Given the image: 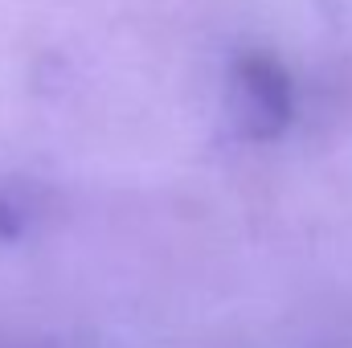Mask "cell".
I'll return each mask as SVG.
<instances>
[{
    "label": "cell",
    "mask_w": 352,
    "mask_h": 348,
    "mask_svg": "<svg viewBox=\"0 0 352 348\" xmlns=\"http://www.w3.org/2000/svg\"><path fill=\"white\" fill-rule=\"evenodd\" d=\"M295 115V90L287 70L266 58V54H246L230 70V119L242 140H278Z\"/></svg>",
    "instance_id": "6da1fadb"
}]
</instances>
